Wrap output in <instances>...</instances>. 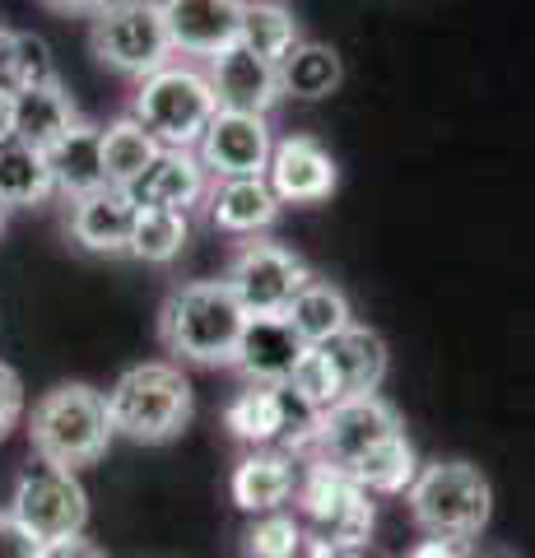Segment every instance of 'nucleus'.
I'll return each instance as SVG.
<instances>
[{
    "mask_svg": "<svg viewBox=\"0 0 535 558\" xmlns=\"http://www.w3.org/2000/svg\"><path fill=\"white\" fill-rule=\"evenodd\" d=\"M299 38H303L299 20H293V10L284 0H243V33H238V47H247L252 57L275 65Z\"/></svg>",
    "mask_w": 535,
    "mask_h": 558,
    "instance_id": "cd10ccee",
    "label": "nucleus"
},
{
    "mask_svg": "<svg viewBox=\"0 0 535 558\" xmlns=\"http://www.w3.org/2000/svg\"><path fill=\"white\" fill-rule=\"evenodd\" d=\"M57 196V178L42 149H28L20 140L0 145V205L5 209H33Z\"/></svg>",
    "mask_w": 535,
    "mask_h": 558,
    "instance_id": "393cba45",
    "label": "nucleus"
},
{
    "mask_svg": "<svg viewBox=\"0 0 535 558\" xmlns=\"http://www.w3.org/2000/svg\"><path fill=\"white\" fill-rule=\"evenodd\" d=\"M0 84L5 89H38V84H57V61L51 47L33 33H0Z\"/></svg>",
    "mask_w": 535,
    "mask_h": 558,
    "instance_id": "c756f323",
    "label": "nucleus"
},
{
    "mask_svg": "<svg viewBox=\"0 0 535 558\" xmlns=\"http://www.w3.org/2000/svg\"><path fill=\"white\" fill-rule=\"evenodd\" d=\"M364 494H405L420 475V457H414V442L405 433H396V438L377 442L368 457H358L350 470H344Z\"/></svg>",
    "mask_w": 535,
    "mask_h": 558,
    "instance_id": "a878e982",
    "label": "nucleus"
},
{
    "mask_svg": "<svg viewBox=\"0 0 535 558\" xmlns=\"http://www.w3.org/2000/svg\"><path fill=\"white\" fill-rule=\"evenodd\" d=\"M299 508L317 526V539H331L340 549H358L373 535V494H364L340 465L313 461L307 475H299Z\"/></svg>",
    "mask_w": 535,
    "mask_h": 558,
    "instance_id": "1a4fd4ad",
    "label": "nucleus"
},
{
    "mask_svg": "<svg viewBox=\"0 0 535 558\" xmlns=\"http://www.w3.org/2000/svg\"><path fill=\"white\" fill-rule=\"evenodd\" d=\"M42 558H108V554H102L94 539L75 535V539H61V545H42Z\"/></svg>",
    "mask_w": 535,
    "mask_h": 558,
    "instance_id": "c9c22d12",
    "label": "nucleus"
},
{
    "mask_svg": "<svg viewBox=\"0 0 535 558\" xmlns=\"http://www.w3.org/2000/svg\"><path fill=\"white\" fill-rule=\"evenodd\" d=\"M275 80H280V98H303V102H321L340 89L344 80V61L331 43L317 38H299L280 61H275Z\"/></svg>",
    "mask_w": 535,
    "mask_h": 558,
    "instance_id": "412c9836",
    "label": "nucleus"
},
{
    "mask_svg": "<svg viewBox=\"0 0 535 558\" xmlns=\"http://www.w3.org/2000/svg\"><path fill=\"white\" fill-rule=\"evenodd\" d=\"M229 494L243 512L266 517V512H284V502L299 494V461L284 447H252L243 461L233 465Z\"/></svg>",
    "mask_w": 535,
    "mask_h": 558,
    "instance_id": "dca6fc26",
    "label": "nucleus"
},
{
    "mask_svg": "<svg viewBox=\"0 0 535 558\" xmlns=\"http://www.w3.org/2000/svg\"><path fill=\"white\" fill-rule=\"evenodd\" d=\"M396 433H405V424H401V414H396L391 400H382V396H344L340 405H331L317 418L313 451L321 461L350 470L358 457H368L377 442L396 438Z\"/></svg>",
    "mask_w": 535,
    "mask_h": 558,
    "instance_id": "9d476101",
    "label": "nucleus"
},
{
    "mask_svg": "<svg viewBox=\"0 0 535 558\" xmlns=\"http://www.w3.org/2000/svg\"><path fill=\"white\" fill-rule=\"evenodd\" d=\"M205 75H210L219 112L270 117V108L280 102V80H275V65L262 61V57H252L247 47L219 51L215 61H205Z\"/></svg>",
    "mask_w": 535,
    "mask_h": 558,
    "instance_id": "2eb2a0df",
    "label": "nucleus"
},
{
    "mask_svg": "<svg viewBox=\"0 0 535 558\" xmlns=\"http://www.w3.org/2000/svg\"><path fill=\"white\" fill-rule=\"evenodd\" d=\"M247 312L223 279L178 284L159 307V344L196 368H233Z\"/></svg>",
    "mask_w": 535,
    "mask_h": 558,
    "instance_id": "f257e3e1",
    "label": "nucleus"
},
{
    "mask_svg": "<svg viewBox=\"0 0 535 558\" xmlns=\"http://www.w3.org/2000/svg\"><path fill=\"white\" fill-rule=\"evenodd\" d=\"M20 418H24V381L10 363H0V442L20 428Z\"/></svg>",
    "mask_w": 535,
    "mask_h": 558,
    "instance_id": "473e14b6",
    "label": "nucleus"
},
{
    "mask_svg": "<svg viewBox=\"0 0 535 558\" xmlns=\"http://www.w3.org/2000/svg\"><path fill=\"white\" fill-rule=\"evenodd\" d=\"M303 340L289 330L284 317H247L243 340H238L233 368L243 373L252 387H284L289 373L303 359Z\"/></svg>",
    "mask_w": 535,
    "mask_h": 558,
    "instance_id": "a211bd4d",
    "label": "nucleus"
},
{
    "mask_svg": "<svg viewBox=\"0 0 535 558\" xmlns=\"http://www.w3.org/2000/svg\"><path fill=\"white\" fill-rule=\"evenodd\" d=\"M131 223H135L131 196H126V191H117V186H102V191H89V196L71 201L65 233H71V242L80 252L122 256L126 242H131Z\"/></svg>",
    "mask_w": 535,
    "mask_h": 558,
    "instance_id": "f3484780",
    "label": "nucleus"
},
{
    "mask_svg": "<svg viewBox=\"0 0 535 558\" xmlns=\"http://www.w3.org/2000/svg\"><path fill=\"white\" fill-rule=\"evenodd\" d=\"M192 414H196V396L178 363H135L108 391L112 433L141 447H163L182 438Z\"/></svg>",
    "mask_w": 535,
    "mask_h": 558,
    "instance_id": "7ed1b4c3",
    "label": "nucleus"
},
{
    "mask_svg": "<svg viewBox=\"0 0 535 558\" xmlns=\"http://www.w3.org/2000/svg\"><path fill=\"white\" fill-rule=\"evenodd\" d=\"M266 182L280 205H321V201H331V191L340 186V168L321 140L284 135V140H275V149H270Z\"/></svg>",
    "mask_w": 535,
    "mask_h": 558,
    "instance_id": "f8f14e48",
    "label": "nucleus"
},
{
    "mask_svg": "<svg viewBox=\"0 0 535 558\" xmlns=\"http://www.w3.org/2000/svg\"><path fill=\"white\" fill-rule=\"evenodd\" d=\"M0 558H42V545L14 521L10 508L0 512Z\"/></svg>",
    "mask_w": 535,
    "mask_h": 558,
    "instance_id": "72a5a7b5",
    "label": "nucleus"
},
{
    "mask_svg": "<svg viewBox=\"0 0 535 558\" xmlns=\"http://www.w3.org/2000/svg\"><path fill=\"white\" fill-rule=\"evenodd\" d=\"M172 51L215 61L219 51L238 47L243 33V0H159Z\"/></svg>",
    "mask_w": 535,
    "mask_h": 558,
    "instance_id": "ddd939ff",
    "label": "nucleus"
},
{
    "mask_svg": "<svg viewBox=\"0 0 535 558\" xmlns=\"http://www.w3.org/2000/svg\"><path fill=\"white\" fill-rule=\"evenodd\" d=\"M89 47L102 65L135 84L172 61V38L159 0H112L89 20Z\"/></svg>",
    "mask_w": 535,
    "mask_h": 558,
    "instance_id": "423d86ee",
    "label": "nucleus"
},
{
    "mask_svg": "<svg viewBox=\"0 0 535 558\" xmlns=\"http://www.w3.org/2000/svg\"><path fill=\"white\" fill-rule=\"evenodd\" d=\"M303 549H307V531L289 512H266L243 531L247 558H303Z\"/></svg>",
    "mask_w": 535,
    "mask_h": 558,
    "instance_id": "2f4dec72",
    "label": "nucleus"
},
{
    "mask_svg": "<svg viewBox=\"0 0 535 558\" xmlns=\"http://www.w3.org/2000/svg\"><path fill=\"white\" fill-rule=\"evenodd\" d=\"M414 526L434 539H475L489 526L494 512V488L489 475L471 461H428L420 465V475L405 488Z\"/></svg>",
    "mask_w": 535,
    "mask_h": 558,
    "instance_id": "20e7f679",
    "label": "nucleus"
},
{
    "mask_svg": "<svg viewBox=\"0 0 535 558\" xmlns=\"http://www.w3.org/2000/svg\"><path fill=\"white\" fill-rule=\"evenodd\" d=\"M10 512L38 545H61V539H75L89 526V494H84L75 470L33 465L14 484Z\"/></svg>",
    "mask_w": 535,
    "mask_h": 558,
    "instance_id": "6e6552de",
    "label": "nucleus"
},
{
    "mask_svg": "<svg viewBox=\"0 0 535 558\" xmlns=\"http://www.w3.org/2000/svg\"><path fill=\"white\" fill-rule=\"evenodd\" d=\"M186 238H192L186 215H172V209H135L126 256L145 260V266H168V260L182 256Z\"/></svg>",
    "mask_w": 535,
    "mask_h": 558,
    "instance_id": "c85d7f7f",
    "label": "nucleus"
},
{
    "mask_svg": "<svg viewBox=\"0 0 535 558\" xmlns=\"http://www.w3.org/2000/svg\"><path fill=\"white\" fill-rule=\"evenodd\" d=\"M0 229H5V205H0Z\"/></svg>",
    "mask_w": 535,
    "mask_h": 558,
    "instance_id": "58836bf2",
    "label": "nucleus"
},
{
    "mask_svg": "<svg viewBox=\"0 0 535 558\" xmlns=\"http://www.w3.org/2000/svg\"><path fill=\"white\" fill-rule=\"evenodd\" d=\"M284 322H289V330L307 349H313V344H331L340 330L354 326L350 293H344L340 284H331V279H317L313 275L299 293H293V303L284 307Z\"/></svg>",
    "mask_w": 535,
    "mask_h": 558,
    "instance_id": "4be33fe9",
    "label": "nucleus"
},
{
    "mask_svg": "<svg viewBox=\"0 0 535 558\" xmlns=\"http://www.w3.org/2000/svg\"><path fill=\"white\" fill-rule=\"evenodd\" d=\"M307 279H313V266L299 252L266 238L238 242L229 256V270H223V284L233 289V299L243 303L247 317H284V307Z\"/></svg>",
    "mask_w": 535,
    "mask_h": 558,
    "instance_id": "0eeeda50",
    "label": "nucleus"
},
{
    "mask_svg": "<svg viewBox=\"0 0 535 558\" xmlns=\"http://www.w3.org/2000/svg\"><path fill=\"white\" fill-rule=\"evenodd\" d=\"M270 117H247V112H215V121L205 126L196 159L205 163L215 182L223 178H266L270 168Z\"/></svg>",
    "mask_w": 535,
    "mask_h": 558,
    "instance_id": "9b49d317",
    "label": "nucleus"
},
{
    "mask_svg": "<svg viewBox=\"0 0 535 558\" xmlns=\"http://www.w3.org/2000/svg\"><path fill=\"white\" fill-rule=\"evenodd\" d=\"M154 159H159V140H154L135 117H122V121H112V126H102V172H108V186L126 191Z\"/></svg>",
    "mask_w": 535,
    "mask_h": 558,
    "instance_id": "bb28decb",
    "label": "nucleus"
},
{
    "mask_svg": "<svg viewBox=\"0 0 535 558\" xmlns=\"http://www.w3.org/2000/svg\"><path fill=\"white\" fill-rule=\"evenodd\" d=\"M205 209H210V223L219 233L262 238L266 229H275V219H280L284 205L275 201L266 178H223V182H210Z\"/></svg>",
    "mask_w": 535,
    "mask_h": 558,
    "instance_id": "6ab92c4d",
    "label": "nucleus"
},
{
    "mask_svg": "<svg viewBox=\"0 0 535 558\" xmlns=\"http://www.w3.org/2000/svg\"><path fill=\"white\" fill-rule=\"evenodd\" d=\"M219 102L210 89L205 65L192 61H168L163 70H154L135 84L131 117L159 140V149H196L205 126L215 121Z\"/></svg>",
    "mask_w": 535,
    "mask_h": 558,
    "instance_id": "39448f33",
    "label": "nucleus"
},
{
    "mask_svg": "<svg viewBox=\"0 0 535 558\" xmlns=\"http://www.w3.org/2000/svg\"><path fill=\"white\" fill-rule=\"evenodd\" d=\"M80 126V108L65 94V84H38V89L14 94V140L28 149H57L65 135Z\"/></svg>",
    "mask_w": 535,
    "mask_h": 558,
    "instance_id": "aec40b11",
    "label": "nucleus"
},
{
    "mask_svg": "<svg viewBox=\"0 0 535 558\" xmlns=\"http://www.w3.org/2000/svg\"><path fill=\"white\" fill-rule=\"evenodd\" d=\"M410 558H465V549L457 545V539H420V545L410 549Z\"/></svg>",
    "mask_w": 535,
    "mask_h": 558,
    "instance_id": "e433bc0d",
    "label": "nucleus"
},
{
    "mask_svg": "<svg viewBox=\"0 0 535 558\" xmlns=\"http://www.w3.org/2000/svg\"><path fill=\"white\" fill-rule=\"evenodd\" d=\"M284 387L293 391V400H303L313 414H326L331 405H340L344 400V387H340V373H336V363L331 354H326L321 344L313 349H303V359H299V368L289 373Z\"/></svg>",
    "mask_w": 535,
    "mask_h": 558,
    "instance_id": "7c9ffc66",
    "label": "nucleus"
},
{
    "mask_svg": "<svg viewBox=\"0 0 535 558\" xmlns=\"http://www.w3.org/2000/svg\"><path fill=\"white\" fill-rule=\"evenodd\" d=\"M14 140V89L0 84V145H10Z\"/></svg>",
    "mask_w": 535,
    "mask_h": 558,
    "instance_id": "4c0bfd02",
    "label": "nucleus"
},
{
    "mask_svg": "<svg viewBox=\"0 0 535 558\" xmlns=\"http://www.w3.org/2000/svg\"><path fill=\"white\" fill-rule=\"evenodd\" d=\"M112 418H108V396L94 391L89 381H61L38 396L28 414V447L38 451L42 465L61 470H84L108 457L112 447Z\"/></svg>",
    "mask_w": 535,
    "mask_h": 558,
    "instance_id": "f03ea898",
    "label": "nucleus"
},
{
    "mask_svg": "<svg viewBox=\"0 0 535 558\" xmlns=\"http://www.w3.org/2000/svg\"><path fill=\"white\" fill-rule=\"evenodd\" d=\"M47 163H51V178H57V191L65 201L102 191L108 186V172H102V126L80 121L57 149H47Z\"/></svg>",
    "mask_w": 535,
    "mask_h": 558,
    "instance_id": "b1692460",
    "label": "nucleus"
},
{
    "mask_svg": "<svg viewBox=\"0 0 535 558\" xmlns=\"http://www.w3.org/2000/svg\"><path fill=\"white\" fill-rule=\"evenodd\" d=\"M210 172L196 159V149H159L141 178L126 186L135 209H172V215H192L210 196Z\"/></svg>",
    "mask_w": 535,
    "mask_h": 558,
    "instance_id": "4468645a",
    "label": "nucleus"
},
{
    "mask_svg": "<svg viewBox=\"0 0 535 558\" xmlns=\"http://www.w3.org/2000/svg\"><path fill=\"white\" fill-rule=\"evenodd\" d=\"M321 349L336 363L344 396H377V391H382L391 354H387V340L377 336L373 326H358L354 322L350 330H340V336L331 344H321Z\"/></svg>",
    "mask_w": 535,
    "mask_h": 558,
    "instance_id": "5701e85b",
    "label": "nucleus"
},
{
    "mask_svg": "<svg viewBox=\"0 0 535 558\" xmlns=\"http://www.w3.org/2000/svg\"><path fill=\"white\" fill-rule=\"evenodd\" d=\"M42 10L51 14H61V20H94L98 10H108L112 0H38Z\"/></svg>",
    "mask_w": 535,
    "mask_h": 558,
    "instance_id": "f704fd0d",
    "label": "nucleus"
}]
</instances>
